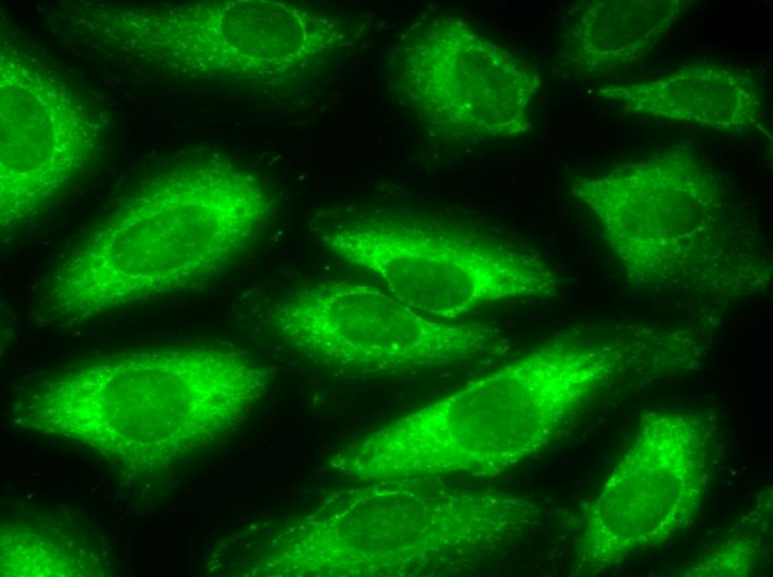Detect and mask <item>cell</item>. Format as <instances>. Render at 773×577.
<instances>
[{
	"label": "cell",
	"mask_w": 773,
	"mask_h": 577,
	"mask_svg": "<svg viewBox=\"0 0 773 577\" xmlns=\"http://www.w3.org/2000/svg\"><path fill=\"white\" fill-rule=\"evenodd\" d=\"M622 372L604 337L564 335L364 437L334 467L362 483L495 475L546 447Z\"/></svg>",
	"instance_id": "obj_1"
},
{
	"label": "cell",
	"mask_w": 773,
	"mask_h": 577,
	"mask_svg": "<svg viewBox=\"0 0 773 577\" xmlns=\"http://www.w3.org/2000/svg\"><path fill=\"white\" fill-rule=\"evenodd\" d=\"M52 275L44 306L87 318L202 284L233 263L272 213V196L232 165H184L151 181Z\"/></svg>",
	"instance_id": "obj_2"
},
{
	"label": "cell",
	"mask_w": 773,
	"mask_h": 577,
	"mask_svg": "<svg viewBox=\"0 0 773 577\" xmlns=\"http://www.w3.org/2000/svg\"><path fill=\"white\" fill-rule=\"evenodd\" d=\"M634 284L733 300L761 293L772 265L724 179L689 142L570 182Z\"/></svg>",
	"instance_id": "obj_3"
},
{
	"label": "cell",
	"mask_w": 773,
	"mask_h": 577,
	"mask_svg": "<svg viewBox=\"0 0 773 577\" xmlns=\"http://www.w3.org/2000/svg\"><path fill=\"white\" fill-rule=\"evenodd\" d=\"M268 383L262 366L224 348L142 352L38 384L22 415L33 427L124 459L163 462L235 424Z\"/></svg>",
	"instance_id": "obj_4"
},
{
	"label": "cell",
	"mask_w": 773,
	"mask_h": 577,
	"mask_svg": "<svg viewBox=\"0 0 773 577\" xmlns=\"http://www.w3.org/2000/svg\"><path fill=\"white\" fill-rule=\"evenodd\" d=\"M368 484L348 492L330 518L299 536L310 573L315 566L340 576L419 573L496 549L532 527L540 513L525 498L434 479Z\"/></svg>",
	"instance_id": "obj_5"
},
{
	"label": "cell",
	"mask_w": 773,
	"mask_h": 577,
	"mask_svg": "<svg viewBox=\"0 0 773 577\" xmlns=\"http://www.w3.org/2000/svg\"><path fill=\"white\" fill-rule=\"evenodd\" d=\"M322 242L342 261L377 276L412 310L462 321L485 305L551 298L562 279L538 253L493 237L398 217L348 220Z\"/></svg>",
	"instance_id": "obj_6"
},
{
	"label": "cell",
	"mask_w": 773,
	"mask_h": 577,
	"mask_svg": "<svg viewBox=\"0 0 773 577\" xmlns=\"http://www.w3.org/2000/svg\"><path fill=\"white\" fill-rule=\"evenodd\" d=\"M272 332L314 362L360 374H398L500 354V328L430 318L371 284H303L268 313Z\"/></svg>",
	"instance_id": "obj_7"
},
{
	"label": "cell",
	"mask_w": 773,
	"mask_h": 577,
	"mask_svg": "<svg viewBox=\"0 0 773 577\" xmlns=\"http://www.w3.org/2000/svg\"><path fill=\"white\" fill-rule=\"evenodd\" d=\"M712 424L697 409L654 412L585 516L582 563L603 569L666 541L699 508L710 478Z\"/></svg>",
	"instance_id": "obj_8"
},
{
	"label": "cell",
	"mask_w": 773,
	"mask_h": 577,
	"mask_svg": "<svg viewBox=\"0 0 773 577\" xmlns=\"http://www.w3.org/2000/svg\"><path fill=\"white\" fill-rule=\"evenodd\" d=\"M400 67L410 104L453 136L518 135L530 126L536 72L464 23L438 20L420 30Z\"/></svg>",
	"instance_id": "obj_9"
},
{
	"label": "cell",
	"mask_w": 773,
	"mask_h": 577,
	"mask_svg": "<svg viewBox=\"0 0 773 577\" xmlns=\"http://www.w3.org/2000/svg\"><path fill=\"white\" fill-rule=\"evenodd\" d=\"M598 95L629 114L729 133L760 128L764 115L753 71L723 62H694L652 79L608 84Z\"/></svg>",
	"instance_id": "obj_10"
},
{
	"label": "cell",
	"mask_w": 773,
	"mask_h": 577,
	"mask_svg": "<svg viewBox=\"0 0 773 577\" xmlns=\"http://www.w3.org/2000/svg\"><path fill=\"white\" fill-rule=\"evenodd\" d=\"M686 0H599L575 7L563 30V58L582 78H601L647 57L689 12Z\"/></svg>",
	"instance_id": "obj_11"
}]
</instances>
